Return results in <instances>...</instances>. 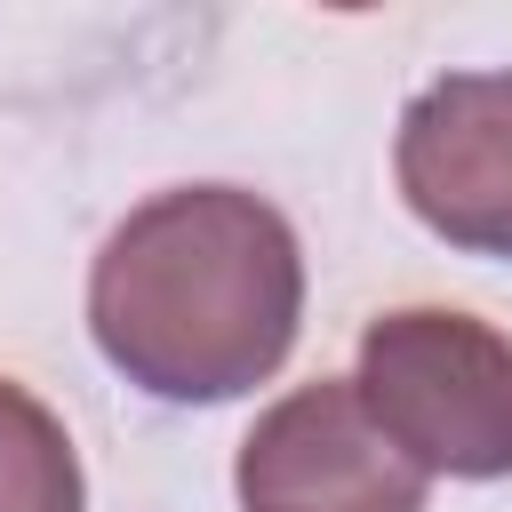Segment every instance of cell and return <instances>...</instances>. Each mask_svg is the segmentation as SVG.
<instances>
[{"instance_id":"5b68a950","label":"cell","mask_w":512,"mask_h":512,"mask_svg":"<svg viewBox=\"0 0 512 512\" xmlns=\"http://www.w3.org/2000/svg\"><path fill=\"white\" fill-rule=\"evenodd\" d=\"M80 456L72 432L0 376V512H80Z\"/></svg>"},{"instance_id":"277c9868","label":"cell","mask_w":512,"mask_h":512,"mask_svg":"<svg viewBox=\"0 0 512 512\" xmlns=\"http://www.w3.org/2000/svg\"><path fill=\"white\" fill-rule=\"evenodd\" d=\"M400 192L464 256H512V72H448L400 112Z\"/></svg>"},{"instance_id":"7a4b0ae2","label":"cell","mask_w":512,"mask_h":512,"mask_svg":"<svg viewBox=\"0 0 512 512\" xmlns=\"http://www.w3.org/2000/svg\"><path fill=\"white\" fill-rule=\"evenodd\" d=\"M360 400L400 440L408 464L448 480H512V336L408 304L360 328Z\"/></svg>"},{"instance_id":"3957f363","label":"cell","mask_w":512,"mask_h":512,"mask_svg":"<svg viewBox=\"0 0 512 512\" xmlns=\"http://www.w3.org/2000/svg\"><path fill=\"white\" fill-rule=\"evenodd\" d=\"M232 488L240 512H424L432 472L400 456L352 376H320L248 424Z\"/></svg>"},{"instance_id":"6da1fadb","label":"cell","mask_w":512,"mask_h":512,"mask_svg":"<svg viewBox=\"0 0 512 512\" xmlns=\"http://www.w3.org/2000/svg\"><path fill=\"white\" fill-rule=\"evenodd\" d=\"M304 320V256L272 200L176 184L120 216L88 272L96 352L152 400L208 408L256 392Z\"/></svg>"}]
</instances>
